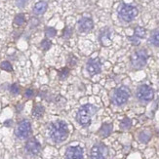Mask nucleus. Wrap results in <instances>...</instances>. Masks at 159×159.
Here are the masks:
<instances>
[{
  "instance_id": "nucleus-17",
  "label": "nucleus",
  "mask_w": 159,
  "mask_h": 159,
  "mask_svg": "<svg viewBox=\"0 0 159 159\" xmlns=\"http://www.w3.org/2000/svg\"><path fill=\"white\" fill-rule=\"evenodd\" d=\"M44 113V107L40 105H36L35 107H33V111H32V114L34 117H36V118H39L43 115Z\"/></svg>"
},
{
  "instance_id": "nucleus-7",
  "label": "nucleus",
  "mask_w": 159,
  "mask_h": 159,
  "mask_svg": "<svg viewBox=\"0 0 159 159\" xmlns=\"http://www.w3.org/2000/svg\"><path fill=\"white\" fill-rule=\"evenodd\" d=\"M108 155V149L103 143H96L90 151V156L92 159H107Z\"/></svg>"
},
{
  "instance_id": "nucleus-12",
  "label": "nucleus",
  "mask_w": 159,
  "mask_h": 159,
  "mask_svg": "<svg viewBox=\"0 0 159 159\" xmlns=\"http://www.w3.org/2000/svg\"><path fill=\"white\" fill-rule=\"evenodd\" d=\"M40 143L35 140V139H31L25 144V149L27 152H30V154H38L40 151Z\"/></svg>"
},
{
  "instance_id": "nucleus-26",
  "label": "nucleus",
  "mask_w": 159,
  "mask_h": 159,
  "mask_svg": "<svg viewBox=\"0 0 159 159\" xmlns=\"http://www.w3.org/2000/svg\"><path fill=\"white\" fill-rule=\"evenodd\" d=\"M27 2H29V0H16V5L19 8H24L27 4Z\"/></svg>"
},
{
  "instance_id": "nucleus-15",
  "label": "nucleus",
  "mask_w": 159,
  "mask_h": 159,
  "mask_svg": "<svg viewBox=\"0 0 159 159\" xmlns=\"http://www.w3.org/2000/svg\"><path fill=\"white\" fill-rule=\"evenodd\" d=\"M150 139H151V134L148 131H143V132L139 134V140L141 143H147L150 141Z\"/></svg>"
},
{
  "instance_id": "nucleus-19",
  "label": "nucleus",
  "mask_w": 159,
  "mask_h": 159,
  "mask_svg": "<svg viewBox=\"0 0 159 159\" xmlns=\"http://www.w3.org/2000/svg\"><path fill=\"white\" fill-rule=\"evenodd\" d=\"M134 36L137 37L138 39H141V38H143L146 36V30L143 29V27H141V26H137L135 29V33H134Z\"/></svg>"
},
{
  "instance_id": "nucleus-8",
  "label": "nucleus",
  "mask_w": 159,
  "mask_h": 159,
  "mask_svg": "<svg viewBox=\"0 0 159 159\" xmlns=\"http://www.w3.org/2000/svg\"><path fill=\"white\" fill-rule=\"evenodd\" d=\"M31 132V125L29 120H23L20 121L15 130V134L19 139H26L30 135Z\"/></svg>"
},
{
  "instance_id": "nucleus-9",
  "label": "nucleus",
  "mask_w": 159,
  "mask_h": 159,
  "mask_svg": "<svg viewBox=\"0 0 159 159\" xmlns=\"http://www.w3.org/2000/svg\"><path fill=\"white\" fill-rule=\"evenodd\" d=\"M86 70L90 75H95L100 73L102 70V64L100 59H90L87 61Z\"/></svg>"
},
{
  "instance_id": "nucleus-21",
  "label": "nucleus",
  "mask_w": 159,
  "mask_h": 159,
  "mask_svg": "<svg viewBox=\"0 0 159 159\" xmlns=\"http://www.w3.org/2000/svg\"><path fill=\"white\" fill-rule=\"evenodd\" d=\"M45 34H46V36H47V37L52 38V37H55V36H56L57 31H56V30L54 29V27H47L46 30H45Z\"/></svg>"
},
{
  "instance_id": "nucleus-18",
  "label": "nucleus",
  "mask_w": 159,
  "mask_h": 159,
  "mask_svg": "<svg viewBox=\"0 0 159 159\" xmlns=\"http://www.w3.org/2000/svg\"><path fill=\"white\" fill-rule=\"evenodd\" d=\"M150 43L156 46V47H159V30H155L152 32V34H151L150 36Z\"/></svg>"
},
{
  "instance_id": "nucleus-10",
  "label": "nucleus",
  "mask_w": 159,
  "mask_h": 159,
  "mask_svg": "<svg viewBox=\"0 0 159 159\" xmlns=\"http://www.w3.org/2000/svg\"><path fill=\"white\" fill-rule=\"evenodd\" d=\"M83 153L84 151L81 147H70L66 150V159H82Z\"/></svg>"
},
{
  "instance_id": "nucleus-1",
  "label": "nucleus",
  "mask_w": 159,
  "mask_h": 159,
  "mask_svg": "<svg viewBox=\"0 0 159 159\" xmlns=\"http://www.w3.org/2000/svg\"><path fill=\"white\" fill-rule=\"evenodd\" d=\"M49 136L55 143H63L68 136V126L65 121L58 120L50 124Z\"/></svg>"
},
{
  "instance_id": "nucleus-22",
  "label": "nucleus",
  "mask_w": 159,
  "mask_h": 159,
  "mask_svg": "<svg viewBox=\"0 0 159 159\" xmlns=\"http://www.w3.org/2000/svg\"><path fill=\"white\" fill-rule=\"evenodd\" d=\"M0 67H1V70H5V71H12L13 67H12V65L9 63V61H2L1 65H0Z\"/></svg>"
},
{
  "instance_id": "nucleus-5",
  "label": "nucleus",
  "mask_w": 159,
  "mask_h": 159,
  "mask_svg": "<svg viewBox=\"0 0 159 159\" xmlns=\"http://www.w3.org/2000/svg\"><path fill=\"white\" fill-rule=\"evenodd\" d=\"M148 53L146 50L141 49L136 51L131 57V63L135 68H142L147 65L148 61Z\"/></svg>"
},
{
  "instance_id": "nucleus-11",
  "label": "nucleus",
  "mask_w": 159,
  "mask_h": 159,
  "mask_svg": "<svg viewBox=\"0 0 159 159\" xmlns=\"http://www.w3.org/2000/svg\"><path fill=\"white\" fill-rule=\"evenodd\" d=\"M93 20L89 18H82L78 22V30L80 32H89L93 30Z\"/></svg>"
},
{
  "instance_id": "nucleus-2",
  "label": "nucleus",
  "mask_w": 159,
  "mask_h": 159,
  "mask_svg": "<svg viewBox=\"0 0 159 159\" xmlns=\"http://www.w3.org/2000/svg\"><path fill=\"white\" fill-rule=\"evenodd\" d=\"M97 112V107L91 103H87V105L82 106L77 111L76 119L77 122L83 127H88L92 122L93 116Z\"/></svg>"
},
{
  "instance_id": "nucleus-24",
  "label": "nucleus",
  "mask_w": 159,
  "mask_h": 159,
  "mask_svg": "<svg viewBox=\"0 0 159 159\" xmlns=\"http://www.w3.org/2000/svg\"><path fill=\"white\" fill-rule=\"evenodd\" d=\"M41 47H42V49L45 51L49 50L51 47V42L48 39H44L42 42H41Z\"/></svg>"
},
{
  "instance_id": "nucleus-23",
  "label": "nucleus",
  "mask_w": 159,
  "mask_h": 159,
  "mask_svg": "<svg viewBox=\"0 0 159 159\" xmlns=\"http://www.w3.org/2000/svg\"><path fill=\"white\" fill-rule=\"evenodd\" d=\"M25 16L23 15V14H19V15L16 16L15 20H14V23L18 25H22L25 23Z\"/></svg>"
},
{
  "instance_id": "nucleus-16",
  "label": "nucleus",
  "mask_w": 159,
  "mask_h": 159,
  "mask_svg": "<svg viewBox=\"0 0 159 159\" xmlns=\"http://www.w3.org/2000/svg\"><path fill=\"white\" fill-rule=\"evenodd\" d=\"M100 40L103 45H109L110 44V39H109V33H107V30L102 31L101 35H100Z\"/></svg>"
},
{
  "instance_id": "nucleus-3",
  "label": "nucleus",
  "mask_w": 159,
  "mask_h": 159,
  "mask_svg": "<svg viewBox=\"0 0 159 159\" xmlns=\"http://www.w3.org/2000/svg\"><path fill=\"white\" fill-rule=\"evenodd\" d=\"M138 13H139V11H138L136 7L127 5V4H123L120 6V8L118 10V16L122 20H124V22L129 23L137 17Z\"/></svg>"
},
{
  "instance_id": "nucleus-14",
  "label": "nucleus",
  "mask_w": 159,
  "mask_h": 159,
  "mask_svg": "<svg viewBox=\"0 0 159 159\" xmlns=\"http://www.w3.org/2000/svg\"><path fill=\"white\" fill-rule=\"evenodd\" d=\"M112 131V124L110 123H105L102 124V126L101 127L100 131H99V134L102 137V138H107L110 135Z\"/></svg>"
},
{
  "instance_id": "nucleus-25",
  "label": "nucleus",
  "mask_w": 159,
  "mask_h": 159,
  "mask_svg": "<svg viewBox=\"0 0 159 159\" xmlns=\"http://www.w3.org/2000/svg\"><path fill=\"white\" fill-rule=\"evenodd\" d=\"M11 93L14 95H17L20 93V86L18 83H14V84L11 86Z\"/></svg>"
},
{
  "instance_id": "nucleus-27",
  "label": "nucleus",
  "mask_w": 159,
  "mask_h": 159,
  "mask_svg": "<svg viewBox=\"0 0 159 159\" xmlns=\"http://www.w3.org/2000/svg\"><path fill=\"white\" fill-rule=\"evenodd\" d=\"M67 76H68V70L65 68V70H63V73H60V77L61 79H64V78H66Z\"/></svg>"
},
{
  "instance_id": "nucleus-28",
  "label": "nucleus",
  "mask_w": 159,
  "mask_h": 159,
  "mask_svg": "<svg viewBox=\"0 0 159 159\" xmlns=\"http://www.w3.org/2000/svg\"><path fill=\"white\" fill-rule=\"evenodd\" d=\"M32 96H33V91L31 89H27L25 91V97L26 98H31Z\"/></svg>"
},
{
  "instance_id": "nucleus-6",
  "label": "nucleus",
  "mask_w": 159,
  "mask_h": 159,
  "mask_svg": "<svg viewBox=\"0 0 159 159\" xmlns=\"http://www.w3.org/2000/svg\"><path fill=\"white\" fill-rule=\"evenodd\" d=\"M136 96L142 102H150L154 97V91L148 85H141L137 89Z\"/></svg>"
},
{
  "instance_id": "nucleus-4",
  "label": "nucleus",
  "mask_w": 159,
  "mask_h": 159,
  "mask_svg": "<svg viewBox=\"0 0 159 159\" xmlns=\"http://www.w3.org/2000/svg\"><path fill=\"white\" fill-rule=\"evenodd\" d=\"M130 89L126 86H121L119 88H117L114 93H113V101L114 103L117 106H122L125 102H127V101L130 98Z\"/></svg>"
},
{
  "instance_id": "nucleus-13",
  "label": "nucleus",
  "mask_w": 159,
  "mask_h": 159,
  "mask_svg": "<svg viewBox=\"0 0 159 159\" xmlns=\"http://www.w3.org/2000/svg\"><path fill=\"white\" fill-rule=\"evenodd\" d=\"M47 7H48L47 2H45V1H39V2H37L35 5H34V7H33V13L35 14V15H42V14H44L46 12Z\"/></svg>"
},
{
  "instance_id": "nucleus-20",
  "label": "nucleus",
  "mask_w": 159,
  "mask_h": 159,
  "mask_svg": "<svg viewBox=\"0 0 159 159\" xmlns=\"http://www.w3.org/2000/svg\"><path fill=\"white\" fill-rule=\"evenodd\" d=\"M131 126H132V121H131V119L128 118V117H125L120 123V128L122 130H128L131 128Z\"/></svg>"
}]
</instances>
